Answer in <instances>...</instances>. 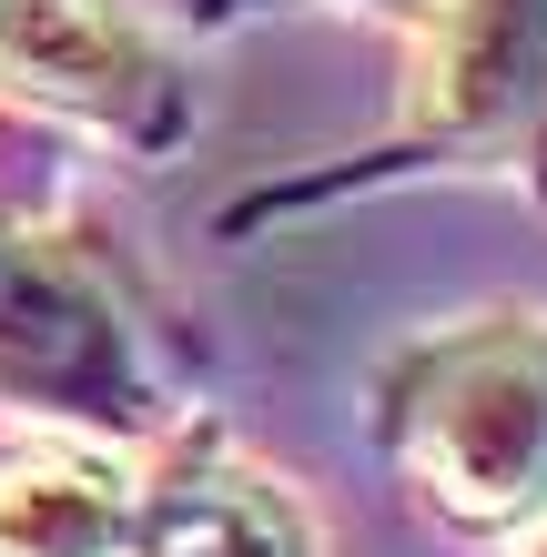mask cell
I'll return each mask as SVG.
<instances>
[{
  "instance_id": "1",
  "label": "cell",
  "mask_w": 547,
  "mask_h": 557,
  "mask_svg": "<svg viewBox=\"0 0 547 557\" xmlns=\"http://www.w3.org/2000/svg\"><path fill=\"white\" fill-rule=\"evenodd\" d=\"M375 446L457 537L547 528V314H467L375 366Z\"/></svg>"
},
{
  "instance_id": "7",
  "label": "cell",
  "mask_w": 547,
  "mask_h": 557,
  "mask_svg": "<svg viewBox=\"0 0 547 557\" xmlns=\"http://www.w3.org/2000/svg\"><path fill=\"white\" fill-rule=\"evenodd\" d=\"M335 11H365V21H385V30H415L436 0H335Z\"/></svg>"
},
{
  "instance_id": "2",
  "label": "cell",
  "mask_w": 547,
  "mask_h": 557,
  "mask_svg": "<svg viewBox=\"0 0 547 557\" xmlns=\"http://www.w3.org/2000/svg\"><path fill=\"white\" fill-rule=\"evenodd\" d=\"M415 41V82L406 112L375 152H356L325 183L295 193H253L234 223L295 213L314 193H375V183H426V173H487V183H527L547 203V0H436Z\"/></svg>"
},
{
  "instance_id": "4",
  "label": "cell",
  "mask_w": 547,
  "mask_h": 557,
  "mask_svg": "<svg viewBox=\"0 0 547 557\" xmlns=\"http://www.w3.org/2000/svg\"><path fill=\"white\" fill-rule=\"evenodd\" d=\"M0 102L173 162L192 143V61L142 0H0Z\"/></svg>"
},
{
  "instance_id": "3",
  "label": "cell",
  "mask_w": 547,
  "mask_h": 557,
  "mask_svg": "<svg viewBox=\"0 0 547 557\" xmlns=\"http://www.w3.org/2000/svg\"><path fill=\"white\" fill-rule=\"evenodd\" d=\"M0 406L30 416L41 436L112 446H152L192 416L112 274L30 223H0Z\"/></svg>"
},
{
  "instance_id": "5",
  "label": "cell",
  "mask_w": 547,
  "mask_h": 557,
  "mask_svg": "<svg viewBox=\"0 0 547 557\" xmlns=\"http://www.w3.org/2000/svg\"><path fill=\"white\" fill-rule=\"evenodd\" d=\"M122 557H325V528L284 467L244 456L223 425L183 416L173 436L133 456Z\"/></svg>"
},
{
  "instance_id": "6",
  "label": "cell",
  "mask_w": 547,
  "mask_h": 557,
  "mask_svg": "<svg viewBox=\"0 0 547 557\" xmlns=\"http://www.w3.org/2000/svg\"><path fill=\"white\" fill-rule=\"evenodd\" d=\"M133 456L112 436H41L0 467V557H122Z\"/></svg>"
}]
</instances>
